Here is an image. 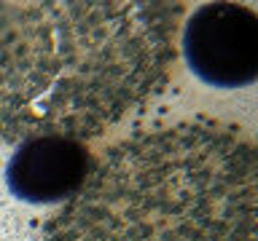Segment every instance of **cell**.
<instances>
[{
  "instance_id": "6da1fadb",
  "label": "cell",
  "mask_w": 258,
  "mask_h": 241,
  "mask_svg": "<svg viewBox=\"0 0 258 241\" xmlns=\"http://www.w3.org/2000/svg\"><path fill=\"white\" fill-rule=\"evenodd\" d=\"M180 6L3 0L0 140L102 134L164 88Z\"/></svg>"
},
{
  "instance_id": "7a4b0ae2",
  "label": "cell",
  "mask_w": 258,
  "mask_h": 241,
  "mask_svg": "<svg viewBox=\"0 0 258 241\" xmlns=\"http://www.w3.org/2000/svg\"><path fill=\"white\" fill-rule=\"evenodd\" d=\"M258 153L213 120L118 142L48 220L46 241H258Z\"/></svg>"
},
{
  "instance_id": "3957f363",
  "label": "cell",
  "mask_w": 258,
  "mask_h": 241,
  "mask_svg": "<svg viewBox=\"0 0 258 241\" xmlns=\"http://www.w3.org/2000/svg\"><path fill=\"white\" fill-rule=\"evenodd\" d=\"M183 54L199 80L239 88L258 75V19L239 3H205L183 30Z\"/></svg>"
},
{
  "instance_id": "277c9868",
  "label": "cell",
  "mask_w": 258,
  "mask_h": 241,
  "mask_svg": "<svg viewBox=\"0 0 258 241\" xmlns=\"http://www.w3.org/2000/svg\"><path fill=\"white\" fill-rule=\"evenodd\" d=\"M94 156L81 140L32 137L16 145L8 161V188L27 204H62L86 182Z\"/></svg>"
}]
</instances>
